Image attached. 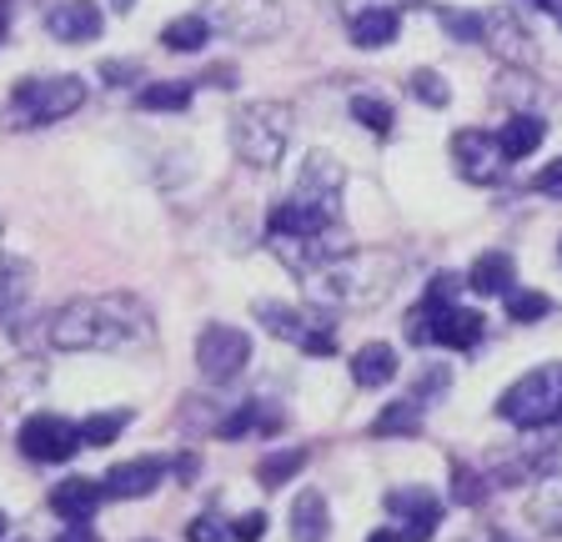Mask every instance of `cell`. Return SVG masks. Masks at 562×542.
Wrapping results in <instances>:
<instances>
[{"mask_svg":"<svg viewBox=\"0 0 562 542\" xmlns=\"http://www.w3.org/2000/svg\"><path fill=\"white\" fill-rule=\"evenodd\" d=\"M50 342L60 352H131L151 342V312L136 296H81L50 317Z\"/></svg>","mask_w":562,"mask_h":542,"instance_id":"obj_1","label":"cell"},{"mask_svg":"<svg viewBox=\"0 0 562 542\" xmlns=\"http://www.w3.org/2000/svg\"><path fill=\"white\" fill-rule=\"evenodd\" d=\"M337 216H341V166L331 156L312 151L302 166V181L286 201H277L267 216V232L281 236L292 251L316 247L327 232H337ZM286 251V257H292Z\"/></svg>","mask_w":562,"mask_h":542,"instance_id":"obj_2","label":"cell"},{"mask_svg":"<svg viewBox=\"0 0 562 542\" xmlns=\"http://www.w3.org/2000/svg\"><path fill=\"white\" fill-rule=\"evenodd\" d=\"M402 276H407V261L392 251H337L306 271L312 296L331 307H376Z\"/></svg>","mask_w":562,"mask_h":542,"instance_id":"obj_3","label":"cell"},{"mask_svg":"<svg viewBox=\"0 0 562 542\" xmlns=\"http://www.w3.org/2000/svg\"><path fill=\"white\" fill-rule=\"evenodd\" d=\"M457 276L452 271H442V276H432V286H427V296H422V307L412 312V342H442L452 347V352H472V347L487 337V317H482L477 307H462L457 302Z\"/></svg>","mask_w":562,"mask_h":542,"instance_id":"obj_4","label":"cell"},{"mask_svg":"<svg viewBox=\"0 0 562 542\" xmlns=\"http://www.w3.org/2000/svg\"><path fill=\"white\" fill-rule=\"evenodd\" d=\"M286 142H292V106H281V101H251V106L236 111L232 146L246 166L271 171V166L286 156Z\"/></svg>","mask_w":562,"mask_h":542,"instance_id":"obj_5","label":"cell"},{"mask_svg":"<svg viewBox=\"0 0 562 542\" xmlns=\"http://www.w3.org/2000/svg\"><path fill=\"white\" fill-rule=\"evenodd\" d=\"M497 417L513 427H532V432L562 422V362H548L538 372H527L522 382H513L497 397Z\"/></svg>","mask_w":562,"mask_h":542,"instance_id":"obj_6","label":"cell"},{"mask_svg":"<svg viewBox=\"0 0 562 542\" xmlns=\"http://www.w3.org/2000/svg\"><path fill=\"white\" fill-rule=\"evenodd\" d=\"M86 106L81 76H46V81H21L11 91V126H56Z\"/></svg>","mask_w":562,"mask_h":542,"instance_id":"obj_7","label":"cell"},{"mask_svg":"<svg viewBox=\"0 0 562 542\" xmlns=\"http://www.w3.org/2000/svg\"><path fill=\"white\" fill-rule=\"evenodd\" d=\"M201 21L232 41H246V46L271 41L281 25H286L277 0H206V15H201Z\"/></svg>","mask_w":562,"mask_h":542,"instance_id":"obj_8","label":"cell"},{"mask_svg":"<svg viewBox=\"0 0 562 542\" xmlns=\"http://www.w3.org/2000/svg\"><path fill=\"white\" fill-rule=\"evenodd\" d=\"M257 321L271 327V337L302 347L306 357H331L337 352V331H331L322 317H312V312L281 307V302H257Z\"/></svg>","mask_w":562,"mask_h":542,"instance_id":"obj_9","label":"cell"},{"mask_svg":"<svg viewBox=\"0 0 562 542\" xmlns=\"http://www.w3.org/2000/svg\"><path fill=\"white\" fill-rule=\"evenodd\" d=\"M246 362H251V337H246V331L211 321V327L196 337V366H201V377L216 382V387L232 382Z\"/></svg>","mask_w":562,"mask_h":542,"instance_id":"obj_10","label":"cell"},{"mask_svg":"<svg viewBox=\"0 0 562 542\" xmlns=\"http://www.w3.org/2000/svg\"><path fill=\"white\" fill-rule=\"evenodd\" d=\"M21 452L31 462H66L81 452V427L70 422V417L35 413L31 422L21 427Z\"/></svg>","mask_w":562,"mask_h":542,"instance_id":"obj_11","label":"cell"},{"mask_svg":"<svg viewBox=\"0 0 562 542\" xmlns=\"http://www.w3.org/2000/svg\"><path fill=\"white\" fill-rule=\"evenodd\" d=\"M482 41H487V50L497 60H507V66H532V60H538V41H532V31L522 25V15L503 11V5L482 11Z\"/></svg>","mask_w":562,"mask_h":542,"instance_id":"obj_12","label":"cell"},{"mask_svg":"<svg viewBox=\"0 0 562 542\" xmlns=\"http://www.w3.org/2000/svg\"><path fill=\"white\" fill-rule=\"evenodd\" d=\"M386 512H397L402 518V538L407 542H427L442 522V503L437 493L427 487H397V493H386Z\"/></svg>","mask_w":562,"mask_h":542,"instance_id":"obj_13","label":"cell"},{"mask_svg":"<svg viewBox=\"0 0 562 542\" xmlns=\"http://www.w3.org/2000/svg\"><path fill=\"white\" fill-rule=\"evenodd\" d=\"M452 161L468 181H492L497 177V166H503V156H497V136H487V131H477V126H462L452 136Z\"/></svg>","mask_w":562,"mask_h":542,"instance_id":"obj_14","label":"cell"},{"mask_svg":"<svg viewBox=\"0 0 562 542\" xmlns=\"http://www.w3.org/2000/svg\"><path fill=\"white\" fill-rule=\"evenodd\" d=\"M101 5L95 0H60L56 11H46V31L56 41H66V46H81V41H95L101 36Z\"/></svg>","mask_w":562,"mask_h":542,"instance_id":"obj_15","label":"cell"},{"mask_svg":"<svg viewBox=\"0 0 562 542\" xmlns=\"http://www.w3.org/2000/svg\"><path fill=\"white\" fill-rule=\"evenodd\" d=\"M166 477V462L161 458H136V462H116L105 472L101 493L105 497H151Z\"/></svg>","mask_w":562,"mask_h":542,"instance_id":"obj_16","label":"cell"},{"mask_svg":"<svg viewBox=\"0 0 562 542\" xmlns=\"http://www.w3.org/2000/svg\"><path fill=\"white\" fill-rule=\"evenodd\" d=\"M542 136H548L542 116H532V111H513L507 126L497 131V156H503V161H527V156L542 146Z\"/></svg>","mask_w":562,"mask_h":542,"instance_id":"obj_17","label":"cell"},{"mask_svg":"<svg viewBox=\"0 0 562 542\" xmlns=\"http://www.w3.org/2000/svg\"><path fill=\"white\" fill-rule=\"evenodd\" d=\"M101 483H91V477H66V483L50 493V512L56 518H66V522H86L101 507Z\"/></svg>","mask_w":562,"mask_h":542,"instance_id":"obj_18","label":"cell"},{"mask_svg":"<svg viewBox=\"0 0 562 542\" xmlns=\"http://www.w3.org/2000/svg\"><path fill=\"white\" fill-rule=\"evenodd\" d=\"M347 31H351V41H357L362 50H376V46H392V41H397L402 21H397V11L372 5V11H351L347 15Z\"/></svg>","mask_w":562,"mask_h":542,"instance_id":"obj_19","label":"cell"},{"mask_svg":"<svg viewBox=\"0 0 562 542\" xmlns=\"http://www.w3.org/2000/svg\"><path fill=\"white\" fill-rule=\"evenodd\" d=\"M331 532V512L322 493H296L292 503V538L296 542H327Z\"/></svg>","mask_w":562,"mask_h":542,"instance_id":"obj_20","label":"cell"},{"mask_svg":"<svg viewBox=\"0 0 562 542\" xmlns=\"http://www.w3.org/2000/svg\"><path fill=\"white\" fill-rule=\"evenodd\" d=\"M392 377H397V352L386 342H367L362 352L351 357V382L357 387H386Z\"/></svg>","mask_w":562,"mask_h":542,"instance_id":"obj_21","label":"cell"},{"mask_svg":"<svg viewBox=\"0 0 562 542\" xmlns=\"http://www.w3.org/2000/svg\"><path fill=\"white\" fill-rule=\"evenodd\" d=\"M468 286L482 296H507L513 292V257L507 251H482L468 271Z\"/></svg>","mask_w":562,"mask_h":542,"instance_id":"obj_22","label":"cell"},{"mask_svg":"<svg viewBox=\"0 0 562 542\" xmlns=\"http://www.w3.org/2000/svg\"><path fill=\"white\" fill-rule=\"evenodd\" d=\"M417 437L422 432V413L417 402H392V407H382V417L372 422V437Z\"/></svg>","mask_w":562,"mask_h":542,"instance_id":"obj_23","label":"cell"},{"mask_svg":"<svg viewBox=\"0 0 562 542\" xmlns=\"http://www.w3.org/2000/svg\"><path fill=\"white\" fill-rule=\"evenodd\" d=\"M140 111H187L191 106V86L187 81H156L136 95Z\"/></svg>","mask_w":562,"mask_h":542,"instance_id":"obj_24","label":"cell"},{"mask_svg":"<svg viewBox=\"0 0 562 542\" xmlns=\"http://www.w3.org/2000/svg\"><path fill=\"white\" fill-rule=\"evenodd\" d=\"M206 36H211V25L201 21V15H181V21H171L161 31V46L166 50H201Z\"/></svg>","mask_w":562,"mask_h":542,"instance_id":"obj_25","label":"cell"},{"mask_svg":"<svg viewBox=\"0 0 562 542\" xmlns=\"http://www.w3.org/2000/svg\"><path fill=\"white\" fill-rule=\"evenodd\" d=\"M126 427H131V413H101V417H91V422H81V442L105 448V442H116Z\"/></svg>","mask_w":562,"mask_h":542,"instance_id":"obj_26","label":"cell"},{"mask_svg":"<svg viewBox=\"0 0 562 542\" xmlns=\"http://www.w3.org/2000/svg\"><path fill=\"white\" fill-rule=\"evenodd\" d=\"M412 91H417L422 106H447V101H452V86H447V76L432 71V66L412 71Z\"/></svg>","mask_w":562,"mask_h":542,"instance_id":"obj_27","label":"cell"},{"mask_svg":"<svg viewBox=\"0 0 562 542\" xmlns=\"http://www.w3.org/2000/svg\"><path fill=\"white\" fill-rule=\"evenodd\" d=\"M351 116L362 121L367 131H376V136H392V106L376 101V95H351Z\"/></svg>","mask_w":562,"mask_h":542,"instance_id":"obj_28","label":"cell"},{"mask_svg":"<svg viewBox=\"0 0 562 542\" xmlns=\"http://www.w3.org/2000/svg\"><path fill=\"white\" fill-rule=\"evenodd\" d=\"M302 462H306V452H302V448H292V452H271V458L257 467L261 487H277V483H286L292 472H302Z\"/></svg>","mask_w":562,"mask_h":542,"instance_id":"obj_29","label":"cell"},{"mask_svg":"<svg viewBox=\"0 0 562 542\" xmlns=\"http://www.w3.org/2000/svg\"><path fill=\"white\" fill-rule=\"evenodd\" d=\"M548 312H552V302L542 292H517V286L507 292V317L513 321H542Z\"/></svg>","mask_w":562,"mask_h":542,"instance_id":"obj_30","label":"cell"},{"mask_svg":"<svg viewBox=\"0 0 562 542\" xmlns=\"http://www.w3.org/2000/svg\"><path fill=\"white\" fill-rule=\"evenodd\" d=\"M442 25L452 31L457 41H482V11H452V5H447Z\"/></svg>","mask_w":562,"mask_h":542,"instance_id":"obj_31","label":"cell"},{"mask_svg":"<svg viewBox=\"0 0 562 542\" xmlns=\"http://www.w3.org/2000/svg\"><path fill=\"white\" fill-rule=\"evenodd\" d=\"M261 532H267V512H246V518L232 522V538L236 542H261Z\"/></svg>","mask_w":562,"mask_h":542,"instance_id":"obj_32","label":"cell"},{"mask_svg":"<svg viewBox=\"0 0 562 542\" xmlns=\"http://www.w3.org/2000/svg\"><path fill=\"white\" fill-rule=\"evenodd\" d=\"M532 187H538L542 196H558V201H562V156H558V161L542 166L538 177H532Z\"/></svg>","mask_w":562,"mask_h":542,"instance_id":"obj_33","label":"cell"},{"mask_svg":"<svg viewBox=\"0 0 562 542\" xmlns=\"http://www.w3.org/2000/svg\"><path fill=\"white\" fill-rule=\"evenodd\" d=\"M187 542H222V522L211 518V512H206V518H196L187 528Z\"/></svg>","mask_w":562,"mask_h":542,"instance_id":"obj_34","label":"cell"},{"mask_svg":"<svg viewBox=\"0 0 562 542\" xmlns=\"http://www.w3.org/2000/svg\"><path fill=\"white\" fill-rule=\"evenodd\" d=\"M101 76H105V81H111V86H121V81H136V66H131V60H105V66H101Z\"/></svg>","mask_w":562,"mask_h":542,"instance_id":"obj_35","label":"cell"},{"mask_svg":"<svg viewBox=\"0 0 562 542\" xmlns=\"http://www.w3.org/2000/svg\"><path fill=\"white\" fill-rule=\"evenodd\" d=\"M457 497H462V503H477V497H482V477H472L468 467H457Z\"/></svg>","mask_w":562,"mask_h":542,"instance_id":"obj_36","label":"cell"},{"mask_svg":"<svg viewBox=\"0 0 562 542\" xmlns=\"http://www.w3.org/2000/svg\"><path fill=\"white\" fill-rule=\"evenodd\" d=\"M56 542H101V538H95V532H86L81 522H76V528H70V532H60Z\"/></svg>","mask_w":562,"mask_h":542,"instance_id":"obj_37","label":"cell"},{"mask_svg":"<svg viewBox=\"0 0 562 542\" xmlns=\"http://www.w3.org/2000/svg\"><path fill=\"white\" fill-rule=\"evenodd\" d=\"M347 5H351V11H362V5H367V0H347ZM372 5H382V11H397V5H402V0H372ZM347 11V15H351Z\"/></svg>","mask_w":562,"mask_h":542,"instance_id":"obj_38","label":"cell"},{"mask_svg":"<svg viewBox=\"0 0 562 542\" xmlns=\"http://www.w3.org/2000/svg\"><path fill=\"white\" fill-rule=\"evenodd\" d=\"M367 542H402V532H372Z\"/></svg>","mask_w":562,"mask_h":542,"instance_id":"obj_39","label":"cell"},{"mask_svg":"<svg viewBox=\"0 0 562 542\" xmlns=\"http://www.w3.org/2000/svg\"><path fill=\"white\" fill-rule=\"evenodd\" d=\"M5 31H11V11L0 5V41H5Z\"/></svg>","mask_w":562,"mask_h":542,"instance_id":"obj_40","label":"cell"},{"mask_svg":"<svg viewBox=\"0 0 562 542\" xmlns=\"http://www.w3.org/2000/svg\"><path fill=\"white\" fill-rule=\"evenodd\" d=\"M472 542H507L503 532H487V538H472Z\"/></svg>","mask_w":562,"mask_h":542,"instance_id":"obj_41","label":"cell"},{"mask_svg":"<svg viewBox=\"0 0 562 542\" xmlns=\"http://www.w3.org/2000/svg\"><path fill=\"white\" fill-rule=\"evenodd\" d=\"M532 5H542V11H558V0H532Z\"/></svg>","mask_w":562,"mask_h":542,"instance_id":"obj_42","label":"cell"},{"mask_svg":"<svg viewBox=\"0 0 562 542\" xmlns=\"http://www.w3.org/2000/svg\"><path fill=\"white\" fill-rule=\"evenodd\" d=\"M5 528H11V522H5V512H0V538H5Z\"/></svg>","mask_w":562,"mask_h":542,"instance_id":"obj_43","label":"cell"},{"mask_svg":"<svg viewBox=\"0 0 562 542\" xmlns=\"http://www.w3.org/2000/svg\"><path fill=\"white\" fill-rule=\"evenodd\" d=\"M558 15H562V5H558Z\"/></svg>","mask_w":562,"mask_h":542,"instance_id":"obj_44","label":"cell"},{"mask_svg":"<svg viewBox=\"0 0 562 542\" xmlns=\"http://www.w3.org/2000/svg\"><path fill=\"white\" fill-rule=\"evenodd\" d=\"M558 251H562V247H558Z\"/></svg>","mask_w":562,"mask_h":542,"instance_id":"obj_45","label":"cell"}]
</instances>
